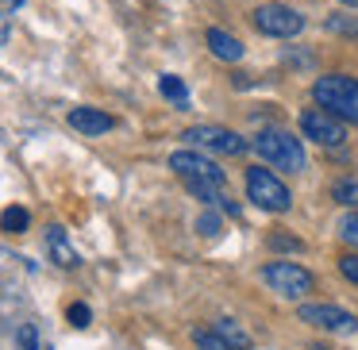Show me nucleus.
<instances>
[{"label":"nucleus","mask_w":358,"mask_h":350,"mask_svg":"<svg viewBox=\"0 0 358 350\" xmlns=\"http://www.w3.org/2000/svg\"><path fill=\"white\" fill-rule=\"evenodd\" d=\"M66 319H70L73 327H89L93 323V308H89V304H70V312H66Z\"/></svg>","instance_id":"nucleus-23"},{"label":"nucleus","mask_w":358,"mask_h":350,"mask_svg":"<svg viewBox=\"0 0 358 350\" xmlns=\"http://www.w3.org/2000/svg\"><path fill=\"white\" fill-rule=\"evenodd\" d=\"M339 4H347V8H358V0H339Z\"/></svg>","instance_id":"nucleus-27"},{"label":"nucleus","mask_w":358,"mask_h":350,"mask_svg":"<svg viewBox=\"0 0 358 350\" xmlns=\"http://www.w3.org/2000/svg\"><path fill=\"white\" fill-rule=\"evenodd\" d=\"M193 342H196V350H235L220 331H193Z\"/></svg>","instance_id":"nucleus-19"},{"label":"nucleus","mask_w":358,"mask_h":350,"mask_svg":"<svg viewBox=\"0 0 358 350\" xmlns=\"http://www.w3.org/2000/svg\"><path fill=\"white\" fill-rule=\"evenodd\" d=\"M339 235H343V242L358 247V212H347V216L339 219Z\"/></svg>","instance_id":"nucleus-21"},{"label":"nucleus","mask_w":358,"mask_h":350,"mask_svg":"<svg viewBox=\"0 0 358 350\" xmlns=\"http://www.w3.org/2000/svg\"><path fill=\"white\" fill-rule=\"evenodd\" d=\"M339 273L350 281V285H358V254H343L339 258Z\"/></svg>","instance_id":"nucleus-25"},{"label":"nucleus","mask_w":358,"mask_h":350,"mask_svg":"<svg viewBox=\"0 0 358 350\" xmlns=\"http://www.w3.org/2000/svg\"><path fill=\"white\" fill-rule=\"evenodd\" d=\"M324 27L331 35H343V39H358V20L355 16H327Z\"/></svg>","instance_id":"nucleus-18"},{"label":"nucleus","mask_w":358,"mask_h":350,"mask_svg":"<svg viewBox=\"0 0 358 350\" xmlns=\"http://www.w3.org/2000/svg\"><path fill=\"white\" fill-rule=\"evenodd\" d=\"M266 242H270L273 250H304V242H301V239H293V235H281V231H273Z\"/></svg>","instance_id":"nucleus-24"},{"label":"nucleus","mask_w":358,"mask_h":350,"mask_svg":"<svg viewBox=\"0 0 358 350\" xmlns=\"http://www.w3.org/2000/svg\"><path fill=\"white\" fill-rule=\"evenodd\" d=\"M8 43V16H0V47Z\"/></svg>","instance_id":"nucleus-26"},{"label":"nucleus","mask_w":358,"mask_h":350,"mask_svg":"<svg viewBox=\"0 0 358 350\" xmlns=\"http://www.w3.org/2000/svg\"><path fill=\"white\" fill-rule=\"evenodd\" d=\"M250 147H255L258 154L266 158V166H273V170H285V173H301L304 170L301 139L289 135V131H281V127H266V131H258Z\"/></svg>","instance_id":"nucleus-1"},{"label":"nucleus","mask_w":358,"mask_h":350,"mask_svg":"<svg viewBox=\"0 0 358 350\" xmlns=\"http://www.w3.org/2000/svg\"><path fill=\"white\" fill-rule=\"evenodd\" d=\"M331 196L343 204V208H358V177H355V173L335 181V185H331Z\"/></svg>","instance_id":"nucleus-15"},{"label":"nucleus","mask_w":358,"mask_h":350,"mask_svg":"<svg viewBox=\"0 0 358 350\" xmlns=\"http://www.w3.org/2000/svg\"><path fill=\"white\" fill-rule=\"evenodd\" d=\"M301 319L320 331H331V335H350L358 331V316H350L347 308H335V304H304Z\"/></svg>","instance_id":"nucleus-8"},{"label":"nucleus","mask_w":358,"mask_h":350,"mask_svg":"<svg viewBox=\"0 0 358 350\" xmlns=\"http://www.w3.org/2000/svg\"><path fill=\"white\" fill-rule=\"evenodd\" d=\"M312 96H316L320 108L335 112L347 124H358V81L347 78V73H327L312 85Z\"/></svg>","instance_id":"nucleus-2"},{"label":"nucleus","mask_w":358,"mask_h":350,"mask_svg":"<svg viewBox=\"0 0 358 350\" xmlns=\"http://www.w3.org/2000/svg\"><path fill=\"white\" fill-rule=\"evenodd\" d=\"M47 250H50V262H58L62 270H73V265H81L78 250H73L70 239H66V227H58V224L47 227Z\"/></svg>","instance_id":"nucleus-11"},{"label":"nucleus","mask_w":358,"mask_h":350,"mask_svg":"<svg viewBox=\"0 0 358 350\" xmlns=\"http://www.w3.org/2000/svg\"><path fill=\"white\" fill-rule=\"evenodd\" d=\"M255 27L262 35H273V39H293L304 31V16L289 4H262L255 12Z\"/></svg>","instance_id":"nucleus-7"},{"label":"nucleus","mask_w":358,"mask_h":350,"mask_svg":"<svg viewBox=\"0 0 358 350\" xmlns=\"http://www.w3.org/2000/svg\"><path fill=\"white\" fill-rule=\"evenodd\" d=\"M220 227H224V224H220V216H216V212H201V216H196V231H201V235H208V239H216V235H220Z\"/></svg>","instance_id":"nucleus-22"},{"label":"nucleus","mask_w":358,"mask_h":350,"mask_svg":"<svg viewBox=\"0 0 358 350\" xmlns=\"http://www.w3.org/2000/svg\"><path fill=\"white\" fill-rule=\"evenodd\" d=\"M204 39H208L212 54L224 58V62H239V58H243V43L235 39V35H227L224 27H208V35H204Z\"/></svg>","instance_id":"nucleus-12"},{"label":"nucleus","mask_w":358,"mask_h":350,"mask_svg":"<svg viewBox=\"0 0 358 350\" xmlns=\"http://www.w3.org/2000/svg\"><path fill=\"white\" fill-rule=\"evenodd\" d=\"M216 331H220V335H224V339H227V342H231V347H235V350H247V347H250V335H247V331H243V327H239V323H235V319H220V323H216Z\"/></svg>","instance_id":"nucleus-17"},{"label":"nucleus","mask_w":358,"mask_h":350,"mask_svg":"<svg viewBox=\"0 0 358 350\" xmlns=\"http://www.w3.org/2000/svg\"><path fill=\"white\" fill-rule=\"evenodd\" d=\"M170 170L185 181H216V185L227 181V173L220 170L212 158L196 154V150H178V154H170Z\"/></svg>","instance_id":"nucleus-9"},{"label":"nucleus","mask_w":358,"mask_h":350,"mask_svg":"<svg viewBox=\"0 0 358 350\" xmlns=\"http://www.w3.org/2000/svg\"><path fill=\"white\" fill-rule=\"evenodd\" d=\"M189 185V193L196 196V200H204L212 208V204H224V193H220V189L224 185H216V181H185Z\"/></svg>","instance_id":"nucleus-16"},{"label":"nucleus","mask_w":358,"mask_h":350,"mask_svg":"<svg viewBox=\"0 0 358 350\" xmlns=\"http://www.w3.org/2000/svg\"><path fill=\"white\" fill-rule=\"evenodd\" d=\"M70 127L73 131H81V135H104V131H112V116L108 112H101V108H70Z\"/></svg>","instance_id":"nucleus-10"},{"label":"nucleus","mask_w":358,"mask_h":350,"mask_svg":"<svg viewBox=\"0 0 358 350\" xmlns=\"http://www.w3.org/2000/svg\"><path fill=\"white\" fill-rule=\"evenodd\" d=\"M262 277H266V285L278 296H285V300H301V296H308L312 289H316V277H312L301 262H270L262 270Z\"/></svg>","instance_id":"nucleus-3"},{"label":"nucleus","mask_w":358,"mask_h":350,"mask_svg":"<svg viewBox=\"0 0 358 350\" xmlns=\"http://www.w3.org/2000/svg\"><path fill=\"white\" fill-rule=\"evenodd\" d=\"M247 196L262 212H289V204H293L289 189L281 185L266 166H250V170H247Z\"/></svg>","instance_id":"nucleus-4"},{"label":"nucleus","mask_w":358,"mask_h":350,"mask_svg":"<svg viewBox=\"0 0 358 350\" xmlns=\"http://www.w3.org/2000/svg\"><path fill=\"white\" fill-rule=\"evenodd\" d=\"M301 135L308 143H320V147H343V139H347V127H343V119L335 116V112L327 108H304L301 112Z\"/></svg>","instance_id":"nucleus-5"},{"label":"nucleus","mask_w":358,"mask_h":350,"mask_svg":"<svg viewBox=\"0 0 358 350\" xmlns=\"http://www.w3.org/2000/svg\"><path fill=\"white\" fill-rule=\"evenodd\" d=\"M158 93H162L166 101H173L178 108H189V89H185V81L173 78V73H162V78H158Z\"/></svg>","instance_id":"nucleus-14"},{"label":"nucleus","mask_w":358,"mask_h":350,"mask_svg":"<svg viewBox=\"0 0 358 350\" xmlns=\"http://www.w3.org/2000/svg\"><path fill=\"white\" fill-rule=\"evenodd\" d=\"M185 143H193V147H201V150H216V154H247L250 150V143L243 139V135H235V131H227V127H216V124H201V127H189L185 135H181Z\"/></svg>","instance_id":"nucleus-6"},{"label":"nucleus","mask_w":358,"mask_h":350,"mask_svg":"<svg viewBox=\"0 0 358 350\" xmlns=\"http://www.w3.org/2000/svg\"><path fill=\"white\" fill-rule=\"evenodd\" d=\"M27 227H31V216H27V208L12 204V208L0 212V231H4V235H24Z\"/></svg>","instance_id":"nucleus-13"},{"label":"nucleus","mask_w":358,"mask_h":350,"mask_svg":"<svg viewBox=\"0 0 358 350\" xmlns=\"http://www.w3.org/2000/svg\"><path fill=\"white\" fill-rule=\"evenodd\" d=\"M16 350H39V331H35V323H20Z\"/></svg>","instance_id":"nucleus-20"}]
</instances>
